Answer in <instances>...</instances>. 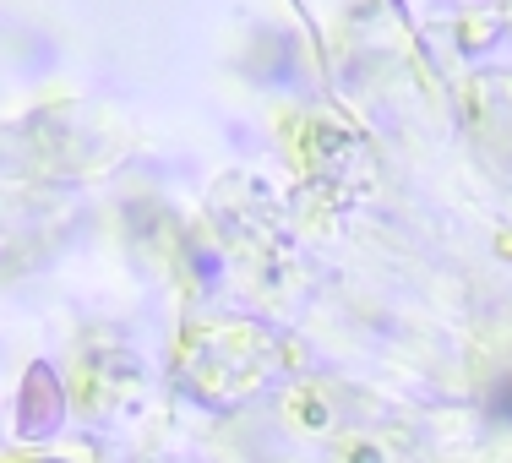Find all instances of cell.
Here are the masks:
<instances>
[{"instance_id": "cell-1", "label": "cell", "mask_w": 512, "mask_h": 463, "mask_svg": "<svg viewBox=\"0 0 512 463\" xmlns=\"http://www.w3.org/2000/svg\"><path fill=\"white\" fill-rule=\"evenodd\" d=\"M496 414H512V382L502 387V393H496Z\"/></svg>"}]
</instances>
